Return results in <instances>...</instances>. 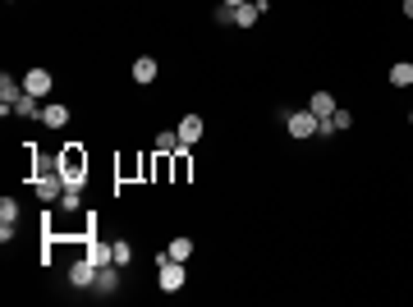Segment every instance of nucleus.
Instances as JSON below:
<instances>
[{"label": "nucleus", "instance_id": "f257e3e1", "mask_svg": "<svg viewBox=\"0 0 413 307\" xmlns=\"http://www.w3.org/2000/svg\"><path fill=\"white\" fill-rule=\"evenodd\" d=\"M55 165H60V174H64V184L69 188L88 184V152H83V142H64L60 156H55Z\"/></svg>", "mask_w": 413, "mask_h": 307}, {"label": "nucleus", "instance_id": "f03ea898", "mask_svg": "<svg viewBox=\"0 0 413 307\" xmlns=\"http://www.w3.org/2000/svg\"><path fill=\"white\" fill-rule=\"evenodd\" d=\"M64 174H60V165H46V170H37V174H32V193H37V198L46 202V206H51V202H60L64 198Z\"/></svg>", "mask_w": 413, "mask_h": 307}, {"label": "nucleus", "instance_id": "7ed1b4c3", "mask_svg": "<svg viewBox=\"0 0 413 307\" xmlns=\"http://www.w3.org/2000/svg\"><path fill=\"white\" fill-rule=\"evenodd\" d=\"M184 280H188V271H184V261L175 257H156V289H166V293H179L184 289Z\"/></svg>", "mask_w": 413, "mask_h": 307}, {"label": "nucleus", "instance_id": "20e7f679", "mask_svg": "<svg viewBox=\"0 0 413 307\" xmlns=\"http://www.w3.org/2000/svg\"><path fill=\"white\" fill-rule=\"evenodd\" d=\"M280 120H285V129H290V138L308 142L312 133H321V120L312 115V110H280Z\"/></svg>", "mask_w": 413, "mask_h": 307}, {"label": "nucleus", "instance_id": "39448f33", "mask_svg": "<svg viewBox=\"0 0 413 307\" xmlns=\"http://www.w3.org/2000/svg\"><path fill=\"white\" fill-rule=\"evenodd\" d=\"M51 88H55V78L46 74V69H28V74H23V92L37 96V101H46V96H51Z\"/></svg>", "mask_w": 413, "mask_h": 307}, {"label": "nucleus", "instance_id": "423d86ee", "mask_svg": "<svg viewBox=\"0 0 413 307\" xmlns=\"http://www.w3.org/2000/svg\"><path fill=\"white\" fill-rule=\"evenodd\" d=\"M175 133H179L184 147H198V138L207 133V124H202V115H193V110H188V115L179 120V129H175Z\"/></svg>", "mask_w": 413, "mask_h": 307}, {"label": "nucleus", "instance_id": "0eeeda50", "mask_svg": "<svg viewBox=\"0 0 413 307\" xmlns=\"http://www.w3.org/2000/svg\"><path fill=\"white\" fill-rule=\"evenodd\" d=\"M97 271H101V266H92L88 257H78L74 266H69V284H78V289H97Z\"/></svg>", "mask_w": 413, "mask_h": 307}, {"label": "nucleus", "instance_id": "6e6552de", "mask_svg": "<svg viewBox=\"0 0 413 307\" xmlns=\"http://www.w3.org/2000/svg\"><path fill=\"white\" fill-rule=\"evenodd\" d=\"M14 230H18V202L5 198V202H0V239L10 243V239H14Z\"/></svg>", "mask_w": 413, "mask_h": 307}, {"label": "nucleus", "instance_id": "1a4fd4ad", "mask_svg": "<svg viewBox=\"0 0 413 307\" xmlns=\"http://www.w3.org/2000/svg\"><path fill=\"white\" fill-rule=\"evenodd\" d=\"M37 120L46 124V129H64L69 124V106H60V101H42V115Z\"/></svg>", "mask_w": 413, "mask_h": 307}, {"label": "nucleus", "instance_id": "9d476101", "mask_svg": "<svg viewBox=\"0 0 413 307\" xmlns=\"http://www.w3.org/2000/svg\"><path fill=\"white\" fill-rule=\"evenodd\" d=\"M308 110H312L317 120H331L340 106H336V96H331V92H312V96H308Z\"/></svg>", "mask_w": 413, "mask_h": 307}, {"label": "nucleus", "instance_id": "9b49d317", "mask_svg": "<svg viewBox=\"0 0 413 307\" xmlns=\"http://www.w3.org/2000/svg\"><path fill=\"white\" fill-rule=\"evenodd\" d=\"M18 96H23V78H14V74H0V106H14Z\"/></svg>", "mask_w": 413, "mask_h": 307}, {"label": "nucleus", "instance_id": "f8f14e48", "mask_svg": "<svg viewBox=\"0 0 413 307\" xmlns=\"http://www.w3.org/2000/svg\"><path fill=\"white\" fill-rule=\"evenodd\" d=\"M156 74H161V69H156V60H152V55L134 60V83H142V88H147V83H156Z\"/></svg>", "mask_w": 413, "mask_h": 307}, {"label": "nucleus", "instance_id": "ddd939ff", "mask_svg": "<svg viewBox=\"0 0 413 307\" xmlns=\"http://www.w3.org/2000/svg\"><path fill=\"white\" fill-rule=\"evenodd\" d=\"M88 261H92V266H115V257H110V243H101V239H88Z\"/></svg>", "mask_w": 413, "mask_h": 307}, {"label": "nucleus", "instance_id": "4468645a", "mask_svg": "<svg viewBox=\"0 0 413 307\" xmlns=\"http://www.w3.org/2000/svg\"><path fill=\"white\" fill-rule=\"evenodd\" d=\"M258 5H253V0H244V5H234V28H253V23H258Z\"/></svg>", "mask_w": 413, "mask_h": 307}, {"label": "nucleus", "instance_id": "2eb2a0df", "mask_svg": "<svg viewBox=\"0 0 413 307\" xmlns=\"http://www.w3.org/2000/svg\"><path fill=\"white\" fill-rule=\"evenodd\" d=\"M179 147H184V142H179V133L170 129V133H156V147H152V152H156V156H175Z\"/></svg>", "mask_w": 413, "mask_h": 307}, {"label": "nucleus", "instance_id": "dca6fc26", "mask_svg": "<svg viewBox=\"0 0 413 307\" xmlns=\"http://www.w3.org/2000/svg\"><path fill=\"white\" fill-rule=\"evenodd\" d=\"M166 257H175V261H188V257H193V239H188V234H179V239H170Z\"/></svg>", "mask_w": 413, "mask_h": 307}, {"label": "nucleus", "instance_id": "f3484780", "mask_svg": "<svg viewBox=\"0 0 413 307\" xmlns=\"http://www.w3.org/2000/svg\"><path fill=\"white\" fill-rule=\"evenodd\" d=\"M188 152H193V147H179V152H175V184H184V179H188V170H193V161H188Z\"/></svg>", "mask_w": 413, "mask_h": 307}, {"label": "nucleus", "instance_id": "a211bd4d", "mask_svg": "<svg viewBox=\"0 0 413 307\" xmlns=\"http://www.w3.org/2000/svg\"><path fill=\"white\" fill-rule=\"evenodd\" d=\"M110 257H115V266H129V261H134V243H129V239H115V243H110Z\"/></svg>", "mask_w": 413, "mask_h": 307}, {"label": "nucleus", "instance_id": "6ab92c4d", "mask_svg": "<svg viewBox=\"0 0 413 307\" xmlns=\"http://www.w3.org/2000/svg\"><path fill=\"white\" fill-rule=\"evenodd\" d=\"M409 83H413V64L409 60L390 64V88H409Z\"/></svg>", "mask_w": 413, "mask_h": 307}, {"label": "nucleus", "instance_id": "aec40b11", "mask_svg": "<svg viewBox=\"0 0 413 307\" xmlns=\"http://www.w3.org/2000/svg\"><path fill=\"white\" fill-rule=\"evenodd\" d=\"M64 215H78V206H83V188H64V198L55 202Z\"/></svg>", "mask_w": 413, "mask_h": 307}, {"label": "nucleus", "instance_id": "412c9836", "mask_svg": "<svg viewBox=\"0 0 413 307\" xmlns=\"http://www.w3.org/2000/svg\"><path fill=\"white\" fill-rule=\"evenodd\" d=\"M115 284H120V280H115V266H101V271H97V293H115Z\"/></svg>", "mask_w": 413, "mask_h": 307}, {"label": "nucleus", "instance_id": "4be33fe9", "mask_svg": "<svg viewBox=\"0 0 413 307\" xmlns=\"http://www.w3.org/2000/svg\"><path fill=\"white\" fill-rule=\"evenodd\" d=\"M216 23H234V5H216Z\"/></svg>", "mask_w": 413, "mask_h": 307}, {"label": "nucleus", "instance_id": "5701e85b", "mask_svg": "<svg viewBox=\"0 0 413 307\" xmlns=\"http://www.w3.org/2000/svg\"><path fill=\"white\" fill-rule=\"evenodd\" d=\"M404 18H413V0H404Z\"/></svg>", "mask_w": 413, "mask_h": 307}, {"label": "nucleus", "instance_id": "b1692460", "mask_svg": "<svg viewBox=\"0 0 413 307\" xmlns=\"http://www.w3.org/2000/svg\"><path fill=\"white\" fill-rule=\"evenodd\" d=\"M253 5H258V10H262V14H266V5H271V0H253Z\"/></svg>", "mask_w": 413, "mask_h": 307}, {"label": "nucleus", "instance_id": "393cba45", "mask_svg": "<svg viewBox=\"0 0 413 307\" xmlns=\"http://www.w3.org/2000/svg\"><path fill=\"white\" fill-rule=\"evenodd\" d=\"M225 5H244V0H225Z\"/></svg>", "mask_w": 413, "mask_h": 307}, {"label": "nucleus", "instance_id": "a878e982", "mask_svg": "<svg viewBox=\"0 0 413 307\" xmlns=\"http://www.w3.org/2000/svg\"><path fill=\"white\" fill-rule=\"evenodd\" d=\"M409 124H413V110H409Z\"/></svg>", "mask_w": 413, "mask_h": 307}]
</instances>
